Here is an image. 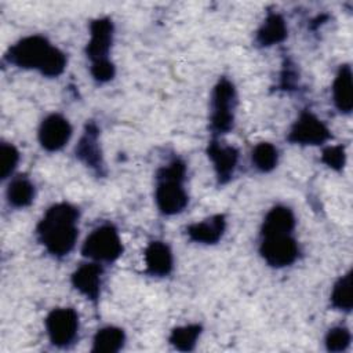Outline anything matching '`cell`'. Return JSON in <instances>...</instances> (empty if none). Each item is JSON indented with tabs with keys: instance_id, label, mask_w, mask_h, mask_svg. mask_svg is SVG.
<instances>
[{
	"instance_id": "25",
	"label": "cell",
	"mask_w": 353,
	"mask_h": 353,
	"mask_svg": "<svg viewBox=\"0 0 353 353\" xmlns=\"http://www.w3.org/2000/svg\"><path fill=\"white\" fill-rule=\"evenodd\" d=\"M350 343V332L345 327L331 328L325 336V346L330 352H342Z\"/></svg>"
},
{
	"instance_id": "9",
	"label": "cell",
	"mask_w": 353,
	"mask_h": 353,
	"mask_svg": "<svg viewBox=\"0 0 353 353\" xmlns=\"http://www.w3.org/2000/svg\"><path fill=\"white\" fill-rule=\"evenodd\" d=\"M70 135L72 127L69 121L58 113L46 117L39 128V141L48 152H55L63 148Z\"/></svg>"
},
{
	"instance_id": "21",
	"label": "cell",
	"mask_w": 353,
	"mask_h": 353,
	"mask_svg": "<svg viewBox=\"0 0 353 353\" xmlns=\"http://www.w3.org/2000/svg\"><path fill=\"white\" fill-rule=\"evenodd\" d=\"M201 332V327L199 324H190L174 328L170 335V342L178 350H192L196 345V341Z\"/></svg>"
},
{
	"instance_id": "4",
	"label": "cell",
	"mask_w": 353,
	"mask_h": 353,
	"mask_svg": "<svg viewBox=\"0 0 353 353\" xmlns=\"http://www.w3.org/2000/svg\"><path fill=\"white\" fill-rule=\"evenodd\" d=\"M84 256L99 262H113L123 252L117 230L112 225H102L92 230L81 247Z\"/></svg>"
},
{
	"instance_id": "12",
	"label": "cell",
	"mask_w": 353,
	"mask_h": 353,
	"mask_svg": "<svg viewBox=\"0 0 353 353\" xmlns=\"http://www.w3.org/2000/svg\"><path fill=\"white\" fill-rule=\"evenodd\" d=\"M102 269L97 263H84L72 274L73 287L87 298L97 301L101 291Z\"/></svg>"
},
{
	"instance_id": "15",
	"label": "cell",
	"mask_w": 353,
	"mask_h": 353,
	"mask_svg": "<svg viewBox=\"0 0 353 353\" xmlns=\"http://www.w3.org/2000/svg\"><path fill=\"white\" fill-rule=\"evenodd\" d=\"M145 263L148 273L153 276H165L172 269V254L163 241H152L145 250Z\"/></svg>"
},
{
	"instance_id": "5",
	"label": "cell",
	"mask_w": 353,
	"mask_h": 353,
	"mask_svg": "<svg viewBox=\"0 0 353 353\" xmlns=\"http://www.w3.org/2000/svg\"><path fill=\"white\" fill-rule=\"evenodd\" d=\"M236 106V91L233 84L222 79L215 85L212 94V112H211V130L216 134L228 132L233 127Z\"/></svg>"
},
{
	"instance_id": "26",
	"label": "cell",
	"mask_w": 353,
	"mask_h": 353,
	"mask_svg": "<svg viewBox=\"0 0 353 353\" xmlns=\"http://www.w3.org/2000/svg\"><path fill=\"white\" fill-rule=\"evenodd\" d=\"M321 160L325 165L335 171H341L345 167L346 163V154H345V148L341 145L336 146H328L323 150Z\"/></svg>"
},
{
	"instance_id": "17",
	"label": "cell",
	"mask_w": 353,
	"mask_h": 353,
	"mask_svg": "<svg viewBox=\"0 0 353 353\" xmlns=\"http://www.w3.org/2000/svg\"><path fill=\"white\" fill-rule=\"evenodd\" d=\"M332 97L336 109L342 113H350L353 106L352 95V69L349 65H342L332 85Z\"/></svg>"
},
{
	"instance_id": "24",
	"label": "cell",
	"mask_w": 353,
	"mask_h": 353,
	"mask_svg": "<svg viewBox=\"0 0 353 353\" xmlns=\"http://www.w3.org/2000/svg\"><path fill=\"white\" fill-rule=\"evenodd\" d=\"M19 160V153L14 145L1 143L0 145V176L7 178L17 167Z\"/></svg>"
},
{
	"instance_id": "14",
	"label": "cell",
	"mask_w": 353,
	"mask_h": 353,
	"mask_svg": "<svg viewBox=\"0 0 353 353\" xmlns=\"http://www.w3.org/2000/svg\"><path fill=\"white\" fill-rule=\"evenodd\" d=\"M225 228H226L225 215L218 214L201 222L192 223L190 226H188L186 232L193 241L203 243V244H214L222 237Z\"/></svg>"
},
{
	"instance_id": "3",
	"label": "cell",
	"mask_w": 353,
	"mask_h": 353,
	"mask_svg": "<svg viewBox=\"0 0 353 353\" xmlns=\"http://www.w3.org/2000/svg\"><path fill=\"white\" fill-rule=\"evenodd\" d=\"M185 175V164L174 160L157 172L156 204L164 215L181 212L188 204V194L182 186Z\"/></svg>"
},
{
	"instance_id": "16",
	"label": "cell",
	"mask_w": 353,
	"mask_h": 353,
	"mask_svg": "<svg viewBox=\"0 0 353 353\" xmlns=\"http://www.w3.org/2000/svg\"><path fill=\"white\" fill-rule=\"evenodd\" d=\"M295 226V218L288 207H273L265 216L262 223V237L276 234H291Z\"/></svg>"
},
{
	"instance_id": "10",
	"label": "cell",
	"mask_w": 353,
	"mask_h": 353,
	"mask_svg": "<svg viewBox=\"0 0 353 353\" xmlns=\"http://www.w3.org/2000/svg\"><path fill=\"white\" fill-rule=\"evenodd\" d=\"M91 39L87 44V57L94 62L108 59L113 39V23L109 18L94 19L90 25Z\"/></svg>"
},
{
	"instance_id": "27",
	"label": "cell",
	"mask_w": 353,
	"mask_h": 353,
	"mask_svg": "<svg viewBox=\"0 0 353 353\" xmlns=\"http://www.w3.org/2000/svg\"><path fill=\"white\" fill-rule=\"evenodd\" d=\"M114 72H116L114 65L109 59L94 62L91 66V74L99 83L112 80L114 77Z\"/></svg>"
},
{
	"instance_id": "13",
	"label": "cell",
	"mask_w": 353,
	"mask_h": 353,
	"mask_svg": "<svg viewBox=\"0 0 353 353\" xmlns=\"http://www.w3.org/2000/svg\"><path fill=\"white\" fill-rule=\"evenodd\" d=\"M76 156L85 164L98 171L102 172V156L98 145V128L94 123H90L85 125V131L77 143L76 148Z\"/></svg>"
},
{
	"instance_id": "18",
	"label": "cell",
	"mask_w": 353,
	"mask_h": 353,
	"mask_svg": "<svg viewBox=\"0 0 353 353\" xmlns=\"http://www.w3.org/2000/svg\"><path fill=\"white\" fill-rule=\"evenodd\" d=\"M287 37V26L283 17L277 12H270L263 21L256 33V43L268 47L281 43Z\"/></svg>"
},
{
	"instance_id": "22",
	"label": "cell",
	"mask_w": 353,
	"mask_h": 353,
	"mask_svg": "<svg viewBox=\"0 0 353 353\" xmlns=\"http://www.w3.org/2000/svg\"><path fill=\"white\" fill-rule=\"evenodd\" d=\"M332 306L336 309L350 312L353 301H352V272H347L342 276L334 285L331 294Z\"/></svg>"
},
{
	"instance_id": "6",
	"label": "cell",
	"mask_w": 353,
	"mask_h": 353,
	"mask_svg": "<svg viewBox=\"0 0 353 353\" xmlns=\"http://www.w3.org/2000/svg\"><path fill=\"white\" fill-rule=\"evenodd\" d=\"M46 328L51 343L65 347L77 335L79 316L72 307L54 309L46 319Z\"/></svg>"
},
{
	"instance_id": "8",
	"label": "cell",
	"mask_w": 353,
	"mask_h": 353,
	"mask_svg": "<svg viewBox=\"0 0 353 353\" xmlns=\"http://www.w3.org/2000/svg\"><path fill=\"white\" fill-rule=\"evenodd\" d=\"M330 137L331 132L327 125L313 113L305 110L294 123L288 134V141L299 145H321L328 141Z\"/></svg>"
},
{
	"instance_id": "20",
	"label": "cell",
	"mask_w": 353,
	"mask_h": 353,
	"mask_svg": "<svg viewBox=\"0 0 353 353\" xmlns=\"http://www.w3.org/2000/svg\"><path fill=\"white\" fill-rule=\"evenodd\" d=\"M34 186L25 176H18L12 179L7 189L8 203L14 207H26L33 201Z\"/></svg>"
},
{
	"instance_id": "2",
	"label": "cell",
	"mask_w": 353,
	"mask_h": 353,
	"mask_svg": "<svg viewBox=\"0 0 353 353\" xmlns=\"http://www.w3.org/2000/svg\"><path fill=\"white\" fill-rule=\"evenodd\" d=\"M10 63L23 69H37L47 77L59 76L66 66L65 54L43 36H28L11 46L6 54Z\"/></svg>"
},
{
	"instance_id": "23",
	"label": "cell",
	"mask_w": 353,
	"mask_h": 353,
	"mask_svg": "<svg viewBox=\"0 0 353 353\" xmlns=\"http://www.w3.org/2000/svg\"><path fill=\"white\" fill-rule=\"evenodd\" d=\"M277 160H279V153L272 143L262 142L256 145L255 149L252 150V163L262 172L272 171L276 167Z\"/></svg>"
},
{
	"instance_id": "1",
	"label": "cell",
	"mask_w": 353,
	"mask_h": 353,
	"mask_svg": "<svg viewBox=\"0 0 353 353\" xmlns=\"http://www.w3.org/2000/svg\"><path fill=\"white\" fill-rule=\"evenodd\" d=\"M79 210L68 203L51 205L37 225V236L46 250L54 256L68 255L74 247Z\"/></svg>"
},
{
	"instance_id": "11",
	"label": "cell",
	"mask_w": 353,
	"mask_h": 353,
	"mask_svg": "<svg viewBox=\"0 0 353 353\" xmlns=\"http://www.w3.org/2000/svg\"><path fill=\"white\" fill-rule=\"evenodd\" d=\"M208 157L214 163L218 183H226L236 168L239 160V152L233 146H223L218 141H211L207 148Z\"/></svg>"
},
{
	"instance_id": "19",
	"label": "cell",
	"mask_w": 353,
	"mask_h": 353,
	"mask_svg": "<svg viewBox=\"0 0 353 353\" xmlns=\"http://www.w3.org/2000/svg\"><path fill=\"white\" fill-rule=\"evenodd\" d=\"M124 332L117 327H105L101 328L92 342V352H103V353H114L121 349L124 343Z\"/></svg>"
},
{
	"instance_id": "7",
	"label": "cell",
	"mask_w": 353,
	"mask_h": 353,
	"mask_svg": "<svg viewBox=\"0 0 353 353\" xmlns=\"http://www.w3.org/2000/svg\"><path fill=\"white\" fill-rule=\"evenodd\" d=\"M262 258L273 268H283L291 265L298 256L296 241L291 234H276L262 237L259 247Z\"/></svg>"
}]
</instances>
